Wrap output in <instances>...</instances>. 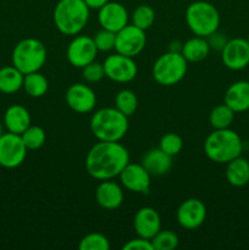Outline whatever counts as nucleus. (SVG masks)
I'll use <instances>...</instances> for the list:
<instances>
[{
  "label": "nucleus",
  "mask_w": 249,
  "mask_h": 250,
  "mask_svg": "<svg viewBox=\"0 0 249 250\" xmlns=\"http://www.w3.org/2000/svg\"><path fill=\"white\" fill-rule=\"evenodd\" d=\"M129 163V153L119 142H102L90 148L85 156V170L88 175L98 181L119 177Z\"/></svg>",
  "instance_id": "obj_1"
},
{
  "label": "nucleus",
  "mask_w": 249,
  "mask_h": 250,
  "mask_svg": "<svg viewBox=\"0 0 249 250\" xmlns=\"http://www.w3.org/2000/svg\"><path fill=\"white\" fill-rule=\"evenodd\" d=\"M243 142L231 128L214 129L204 142V153L209 160L216 164H227L241 156Z\"/></svg>",
  "instance_id": "obj_2"
},
{
  "label": "nucleus",
  "mask_w": 249,
  "mask_h": 250,
  "mask_svg": "<svg viewBox=\"0 0 249 250\" xmlns=\"http://www.w3.org/2000/svg\"><path fill=\"white\" fill-rule=\"evenodd\" d=\"M89 12L84 0H59L54 7V23L60 33L77 36L87 26Z\"/></svg>",
  "instance_id": "obj_3"
},
{
  "label": "nucleus",
  "mask_w": 249,
  "mask_h": 250,
  "mask_svg": "<svg viewBox=\"0 0 249 250\" xmlns=\"http://www.w3.org/2000/svg\"><path fill=\"white\" fill-rule=\"evenodd\" d=\"M90 131L102 142H120L128 131V117L116 107H103L90 117Z\"/></svg>",
  "instance_id": "obj_4"
},
{
  "label": "nucleus",
  "mask_w": 249,
  "mask_h": 250,
  "mask_svg": "<svg viewBox=\"0 0 249 250\" xmlns=\"http://www.w3.org/2000/svg\"><path fill=\"white\" fill-rule=\"evenodd\" d=\"M186 23L194 36L208 38L219 29L220 12L211 2L197 0L186 10Z\"/></svg>",
  "instance_id": "obj_5"
},
{
  "label": "nucleus",
  "mask_w": 249,
  "mask_h": 250,
  "mask_svg": "<svg viewBox=\"0 0 249 250\" xmlns=\"http://www.w3.org/2000/svg\"><path fill=\"white\" fill-rule=\"evenodd\" d=\"M12 65L23 75L37 72L46 61V48L36 38H26L15 45L11 55Z\"/></svg>",
  "instance_id": "obj_6"
},
{
  "label": "nucleus",
  "mask_w": 249,
  "mask_h": 250,
  "mask_svg": "<svg viewBox=\"0 0 249 250\" xmlns=\"http://www.w3.org/2000/svg\"><path fill=\"white\" fill-rule=\"evenodd\" d=\"M188 61L181 53L170 51L156 59L153 65V78L156 83L165 87L177 84L187 73Z\"/></svg>",
  "instance_id": "obj_7"
},
{
  "label": "nucleus",
  "mask_w": 249,
  "mask_h": 250,
  "mask_svg": "<svg viewBox=\"0 0 249 250\" xmlns=\"http://www.w3.org/2000/svg\"><path fill=\"white\" fill-rule=\"evenodd\" d=\"M28 149L20 134L2 133L0 136V166L4 168H16L22 165Z\"/></svg>",
  "instance_id": "obj_8"
},
{
  "label": "nucleus",
  "mask_w": 249,
  "mask_h": 250,
  "mask_svg": "<svg viewBox=\"0 0 249 250\" xmlns=\"http://www.w3.org/2000/svg\"><path fill=\"white\" fill-rule=\"evenodd\" d=\"M105 77L116 83H128L136 78L138 67L133 58L116 53L109 55L103 62Z\"/></svg>",
  "instance_id": "obj_9"
},
{
  "label": "nucleus",
  "mask_w": 249,
  "mask_h": 250,
  "mask_svg": "<svg viewBox=\"0 0 249 250\" xmlns=\"http://www.w3.org/2000/svg\"><path fill=\"white\" fill-rule=\"evenodd\" d=\"M145 43V31L138 28L134 24H127L116 33L114 49L121 55L136 58L143 51Z\"/></svg>",
  "instance_id": "obj_10"
},
{
  "label": "nucleus",
  "mask_w": 249,
  "mask_h": 250,
  "mask_svg": "<svg viewBox=\"0 0 249 250\" xmlns=\"http://www.w3.org/2000/svg\"><path fill=\"white\" fill-rule=\"evenodd\" d=\"M98 55L93 37L75 36L66 49V58L71 66L76 68H83L88 63L93 62Z\"/></svg>",
  "instance_id": "obj_11"
},
{
  "label": "nucleus",
  "mask_w": 249,
  "mask_h": 250,
  "mask_svg": "<svg viewBox=\"0 0 249 250\" xmlns=\"http://www.w3.org/2000/svg\"><path fill=\"white\" fill-rule=\"evenodd\" d=\"M222 63L228 70L241 71L249 66V43L244 38L227 41L221 50Z\"/></svg>",
  "instance_id": "obj_12"
},
{
  "label": "nucleus",
  "mask_w": 249,
  "mask_h": 250,
  "mask_svg": "<svg viewBox=\"0 0 249 250\" xmlns=\"http://www.w3.org/2000/svg\"><path fill=\"white\" fill-rule=\"evenodd\" d=\"M65 100L68 107L77 114H88L95 107L97 95L89 85L75 83L66 90Z\"/></svg>",
  "instance_id": "obj_13"
},
{
  "label": "nucleus",
  "mask_w": 249,
  "mask_h": 250,
  "mask_svg": "<svg viewBox=\"0 0 249 250\" xmlns=\"http://www.w3.org/2000/svg\"><path fill=\"white\" fill-rule=\"evenodd\" d=\"M120 182L126 188L134 193L148 194L150 190L151 175L144 168L142 164L128 163L126 167L119 175Z\"/></svg>",
  "instance_id": "obj_14"
},
{
  "label": "nucleus",
  "mask_w": 249,
  "mask_h": 250,
  "mask_svg": "<svg viewBox=\"0 0 249 250\" xmlns=\"http://www.w3.org/2000/svg\"><path fill=\"white\" fill-rule=\"evenodd\" d=\"M177 222L182 229H195L204 224L207 219V208L202 200L197 198H190L185 200L178 207Z\"/></svg>",
  "instance_id": "obj_15"
},
{
  "label": "nucleus",
  "mask_w": 249,
  "mask_h": 250,
  "mask_svg": "<svg viewBox=\"0 0 249 250\" xmlns=\"http://www.w3.org/2000/svg\"><path fill=\"white\" fill-rule=\"evenodd\" d=\"M98 21L102 28L117 33L128 24L129 15L122 4L109 1L98 10Z\"/></svg>",
  "instance_id": "obj_16"
},
{
  "label": "nucleus",
  "mask_w": 249,
  "mask_h": 250,
  "mask_svg": "<svg viewBox=\"0 0 249 250\" xmlns=\"http://www.w3.org/2000/svg\"><path fill=\"white\" fill-rule=\"evenodd\" d=\"M133 227L137 236L151 239L161 229L160 215L154 208H141L134 215Z\"/></svg>",
  "instance_id": "obj_17"
},
{
  "label": "nucleus",
  "mask_w": 249,
  "mask_h": 250,
  "mask_svg": "<svg viewBox=\"0 0 249 250\" xmlns=\"http://www.w3.org/2000/svg\"><path fill=\"white\" fill-rule=\"evenodd\" d=\"M124 190L121 186L112 182L111 180L102 181L95 189L97 203L105 210H115L124 203Z\"/></svg>",
  "instance_id": "obj_18"
},
{
  "label": "nucleus",
  "mask_w": 249,
  "mask_h": 250,
  "mask_svg": "<svg viewBox=\"0 0 249 250\" xmlns=\"http://www.w3.org/2000/svg\"><path fill=\"white\" fill-rule=\"evenodd\" d=\"M224 102L234 114L249 111V81L232 83L225 93Z\"/></svg>",
  "instance_id": "obj_19"
},
{
  "label": "nucleus",
  "mask_w": 249,
  "mask_h": 250,
  "mask_svg": "<svg viewBox=\"0 0 249 250\" xmlns=\"http://www.w3.org/2000/svg\"><path fill=\"white\" fill-rule=\"evenodd\" d=\"M31 114L24 106L14 104L6 109L4 114V126L7 132L21 134L31 126Z\"/></svg>",
  "instance_id": "obj_20"
},
{
  "label": "nucleus",
  "mask_w": 249,
  "mask_h": 250,
  "mask_svg": "<svg viewBox=\"0 0 249 250\" xmlns=\"http://www.w3.org/2000/svg\"><path fill=\"white\" fill-rule=\"evenodd\" d=\"M142 165L151 176H164L172 167V156L160 148L150 149L142 159Z\"/></svg>",
  "instance_id": "obj_21"
},
{
  "label": "nucleus",
  "mask_w": 249,
  "mask_h": 250,
  "mask_svg": "<svg viewBox=\"0 0 249 250\" xmlns=\"http://www.w3.org/2000/svg\"><path fill=\"white\" fill-rule=\"evenodd\" d=\"M226 180L233 187H244L249 183V160L246 158L233 159L226 166Z\"/></svg>",
  "instance_id": "obj_22"
},
{
  "label": "nucleus",
  "mask_w": 249,
  "mask_h": 250,
  "mask_svg": "<svg viewBox=\"0 0 249 250\" xmlns=\"http://www.w3.org/2000/svg\"><path fill=\"white\" fill-rule=\"evenodd\" d=\"M210 53V45L204 37H193L183 43L181 54L188 62H199L207 59Z\"/></svg>",
  "instance_id": "obj_23"
},
{
  "label": "nucleus",
  "mask_w": 249,
  "mask_h": 250,
  "mask_svg": "<svg viewBox=\"0 0 249 250\" xmlns=\"http://www.w3.org/2000/svg\"><path fill=\"white\" fill-rule=\"evenodd\" d=\"M24 75L14 65L0 68V92L4 94H14L23 87Z\"/></svg>",
  "instance_id": "obj_24"
},
{
  "label": "nucleus",
  "mask_w": 249,
  "mask_h": 250,
  "mask_svg": "<svg viewBox=\"0 0 249 250\" xmlns=\"http://www.w3.org/2000/svg\"><path fill=\"white\" fill-rule=\"evenodd\" d=\"M24 92L32 98H42L46 94L49 88L48 80L44 75H42L39 71L37 72L24 75L23 87Z\"/></svg>",
  "instance_id": "obj_25"
},
{
  "label": "nucleus",
  "mask_w": 249,
  "mask_h": 250,
  "mask_svg": "<svg viewBox=\"0 0 249 250\" xmlns=\"http://www.w3.org/2000/svg\"><path fill=\"white\" fill-rule=\"evenodd\" d=\"M234 121V111L226 104L215 106L209 115V122L214 129L229 128Z\"/></svg>",
  "instance_id": "obj_26"
},
{
  "label": "nucleus",
  "mask_w": 249,
  "mask_h": 250,
  "mask_svg": "<svg viewBox=\"0 0 249 250\" xmlns=\"http://www.w3.org/2000/svg\"><path fill=\"white\" fill-rule=\"evenodd\" d=\"M115 107L127 117L132 116L138 107L137 95L131 89L120 90L115 97Z\"/></svg>",
  "instance_id": "obj_27"
},
{
  "label": "nucleus",
  "mask_w": 249,
  "mask_h": 250,
  "mask_svg": "<svg viewBox=\"0 0 249 250\" xmlns=\"http://www.w3.org/2000/svg\"><path fill=\"white\" fill-rule=\"evenodd\" d=\"M131 20L132 24L143 31H146L153 26L154 21H155V12H154L153 7L149 5H139L132 12Z\"/></svg>",
  "instance_id": "obj_28"
},
{
  "label": "nucleus",
  "mask_w": 249,
  "mask_h": 250,
  "mask_svg": "<svg viewBox=\"0 0 249 250\" xmlns=\"http://www.w3.org/2000/svg\"><path fill=\"white\" fill-rule=\"evenodd\" d=\"M20 136H21L22 141H23L24 146L28 150H37V149L42 148L46 139L45 131L42 127L32 126V125Z\"/></svg>",
  "instance_id": "obj_29"
},
{
  "label": "nucleus",
  "mask_w": 249,
  "mask_h": 250,
  "mask_svg": "<svg viewBox=\"0 0 249 250\" xmlns=\"http://www.w3.org/2000/svg\"><path fill=\"white\" fill-rule=\"evenodd\" d=\"M150 241L154 250H173L180 243L177 234L170 229H160Z\"/></svg>",
  "instance_id": "obj_30"
},
{
  "label": "nucleus",
  "mask_w": 249,
  "mask_h": 250,
  "mask_svg": "<svg viewBox=\"0 0 249 250\" xmlns=\"http://www.w3.org/2000/svg\"><path fill=\"white\" fill-rule=\"evenodd\" d=\"M78 248L80 250H109L110 242L104 234L89 233L81 239Z\"/></svg>",
  "instance_id": "obj_31"
},
{
  "label": "nucleus",
  "mask_w": 249,
  "mask_h": 250,
  "mask_svg": "<svg viewBox=\"0 0 249 250\" xmlns=\"http://www.w3.org/2000/svg\"><path fill=\"white\" fill-rule=\"evenodd\" d=\"M159 148L164 151V153L168 154L170 156H175L181 153L183 148V139L177 133H166L161 137L160 144Z\"/></svg>",
  "instance_id": "obj_32"
},
{
  "label": "nucleus",
  "mask_w": 249,
  "mask_h": 250,
  "mask_svg": "<svg viewBox=\"0 0 249 250\" xmlns=\"http://www.w3.org/2000/svg\"><path fill=\"white\" fill-rule=\"evenodd\" d=\"M93 41H94L98 51H110L115 48L116 33L102 28L94 34Z\"/></svg>",
  "instance_id": "obj_33"
},
{
  "label": "nucleus",
  "mask_w": 249,
  "mask_h": 250,
  "mask_svg": "<svg viewBox=\"0 0 249 250\" xmlns=\"http://www.w3.org/2000/svg\"><path fill=\"white\" fill-rule=\"evenodd\" d=\"M82 76L88 83H97L105 77L104 66L103 63L93 61L82 68Z\"/></svg>",
  "instance_id": "obj_34"
},
{
  "label": "nucleus",
  "mask_w": 249,
  "mask_h": 250,
  "mask_svg": "<svg viewBox=\"0 0 249 250\" xmlns=\"http://www.w3.org/2000/svg\"><path fill=\"white\" fill-rule=\"evenodd\" d=\"M124 250H154L153 244L150 239L143 238V237H137V238L131 239L124 244L122 247Z\"/></svg>",
  "instance_id": "obj_35"
},
{
  "label": "nucleus",
  "mask_w": 249,
  "mask_h": 250,
  "mask_svg": "<svg viewBox=\"0 0 249 250\" xmlns=\"http://www.w3.org/2000/svg\"><path fill=\"white\" fill-rule=\"evenodd\" d=\"M208 43H209L210 45V49H215V50H222V48L225 46V44L227 43V41L228 39H226V37L224 36V34H220L217 33V32H215V33H212L211 36L208 37Z\"/></svg>",
  "instance_id": "obj_36"
},
{
  "label": "nucleus",
  "mask_w": 249,
  "mask_h": 250,
  "mask_svg": "<svg viewBox=\"0 0 249 250\" xmlns=\"http://www.w3.org/2000/svg\"><path fill=\"white\" fill-rule=\"evenodd\" d=\"M110 0H84V2L90 10H99L100 7H103Z\"/></svg>",
  "instance_id": "obj_37"
},
{
  "label": "nucleus",
  "mask_w": 249,
  "mask_h": 250,
  "mask_svg": "<svg viewBox=\"0 0 249 250\" xmlns=\"http://www.w3.org/2000/svg\"><path fill=\"white\" fill-rule=\"evenodd\" d=\"M182 45L183 44L181 43V42L173 41L172 43L170 44V49H168V50L175 51V53H181V50H182Z\"/></svg>",
  "instance_id": "obj_38"
},
{
  "label": "nucleus",
  "mask_w": 249,
  "mask_h": 250,
  "mask_svg": "<svg viewBox=\"0 0 249 250\" xmlns=\"http://www.w3.org/2000/svg\"><path fill=\"white\" fill-rule=\"evenodd\" d=\"M2 134V126H1V124H0V136H1Z\"/></svg>",
  "instance_id": "obj_39"
},
{
  "label": "nucleus",
  "mask_w": 249,
  "mask_h": 250,
  "mask_svg": "<svg viewBox=\"0 0 249 250\" xmlns=\"http://www.w3.org/2000/svg\"><path fill=\"white\" fill-rule=\"evenodd\" d=\"M247 41H248V43H249V34H248V37H247Z\"/></svg>",
  "instance_id": "obj_40"
},
{
  "label": "nucleus",
  "mask_w": 249,
  "mask_h": 250,
  "mask_svg": "<svg viewBox=\"0 0 249 250\" xmlns=\"http://www.w3.org/2000/svg\"><path fill=\"white\" fill-rule=\"evenodd\" d=\"M248 160H249V158H248Z\"/></svg>",
  "instance_id": "obj_41"
}]
</instances>
